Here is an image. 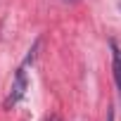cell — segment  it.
I'll return each mask as SVG.
<instances>
[{"instance_id": "cell-2", "label": "cell", "mask_w": 121, "mask_h": 121, "mask_svg": "<svg viewBox=\"0 0 121 121\" xmlns=\"http://www.w3.org/2000/svg\"><path fill=\"white\" fill-rule=\"evenodd\" d=\"M109 48H112V69H114V81H116V88L121 93V50L116 45V40H109Z\"/></svg>"}, {"instance_id": "cell-3", "label": "cell", "mask_w": 121, "mask_h": 121, "mask_svg": "<svg viewBox=\"0 0 121 121\" xmlns=\"http://www.w3.org/2000/svg\"><path fill=\"white\" fill-rule=\"evenodd\" d=\"M45 121H59V116H57V114H52V116H48Z\"/></svg>"}, {"instance_id": "cell-1", "label": "cell", "mask_w": 121, "mask_h": 121, "mask_svg": "<svg viewBox=\"0 0 121 121\" xmlns=\"http://www.w3.org/2000/svg\"><path fill=\"white\" fill-rule=\"evenodd\" d=\"M26 90H29V76H26V64H22V67L17 69V74H14L12 90H10V95L5 97L3 107H5V109H12V107H14V104L26 95Z\"/></svg>"}, {"instance_id": "cell-4", "label": "cell", "mask_w": 121, "mask_h": 121, "mask_svg": "<svg viewBox=\"0 0 121 121\" xmlns=\"http://www.w3.org/2000/svg\"><path fill=\"white\" fill-rule=\"evenodd\" d=\"M64 3H76V0H64Z\"/></svg>"}, {"instance_id": "cell-5", "label": "cell", "mask_w": 121, "mask_h": 121, "mask_svg": "<svg viewBox=\"0 0 121 121\" xmlns=\"http://www.w3.org/2000/svg\"><path fill=\"white\" fill-rule=\"evenodd\" d=\"M119 10H121V3H119Z\"/></svg>"}]
</instances>
